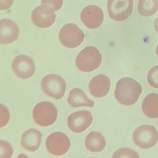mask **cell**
Returning a JSON list of instances; mask_svg holds the SVG:
<instances>
[{"instance_id": "1", "label": "cell", "mask_w": 158, "mask_h": 158, "mask_svg": "<svg viewBox=\"0 0 158 158\" xmlns=\"http://www.w3.org/2000/svg\"><path fill=\"white\" fill-rule=\"evenodd\" d=\"M142 91V87L137 81L131 77H123L116 84L114 97L120 104L131 106L138 101Z\"/></svg>"}, {"instance_id": "2", "label": "cell", "mask_w": 158, "mask_h": 158, "mask_svg": "<svg viewBox=\"0 0 158 158\" xmlns=\"http://www.w3.org/2000/svg\"><path fill=\"white\" fill-rule=\"evenodd\" d=\"M102 57L97 48L87 47L81 51L76 58V64L78 70L84 73L93 72L101 64Z\"/></svg>"}, {"instance_id": "3", "label": "cell", "mask_w": 158, "mask_h": 158, "mask_svg": "<svg viewBox=\"0 0 158 158\" xmlns=\"http://www.w3.org/2000/svg\"><path fill=\"white\" fill-rule=\"evenodd\" d=\"M58 111L55 106L48 102H42L35 105L33 110L35 123L42 127L53 124L57 119Z\"/></svg>"}, {"instance_id": "4", "label": "cell", "mask_w": 158, "mask_h": 158, "mask_svg": "<svg viewBox=\"0 0 158 158\" xmlns=\"http://www.w3.org/2000/svg\"><path fill=\"white\" fill-rule=\"evenodd\" d=\"M133 139L139 148L142 149L151 148L158 142V131L152 126H140L134 131Z\"/></svg>"}, {"instance_id": "5", "label": "cell", "mask_w": 158, "mask_h": 158, "mask_svg": "<svg viewBox=\"0 0 158 158\" xmlns=\"http://www.w3.org/2000/svg\"><path fill=\"white\" fill-rule=\"evenodd\" d=\"M41 86L46 95L56 100L61 99L66 90L64 80L55 74L47 75L44 77L41 80Z\"/></svg>"}, {"instance_id": "6", "label": "cell", "mask_w": 158, "mask_h": 158, "mask_svg": "<svg viewBox=\"0 0 158 158\" xmlns=\"http://www.w3.org/2000/svg\"><path fill=\"white\" fill-rule=\"evenodd\" d=\"M83 31L76 25L68 24L61 29L59 39L63 46L67 48H75L80 46L84 40Z\"/></svg>"}, {"instance_id": "7", "label": "cell", "mask_w": 158, "mask_h": 158, "mask_svg": "<svg viewBox=\"0 0 158 158\" xmlns=\"http://www.w3.org/2000/svg\"><path fill=\"white\" fill-rule=\"evenodd\" d=\"M133 0H108L107 9L110 17L116 22H123L133 12Z\"/></svg>"}, {"instance_id": "8", "label": "cell", "mask_w": 158, "mask_h": 158, "mask_svg": "<svg viewBox=\"0 0 158 158\" xmlns=\"http://www.w3.org/2000/svg\"><path fill=\"white\" fill-rule=\"evenodd\" d=\"M46 147L52 155L61 156L65 154L70 149V139L66 135L61 132L52 133L46 140Z\"/></svg>"}, {"instance_id": "9", "label": "cell", "mask_w": 158, "mask_h": 158, "mask_svg": "<svg viewBox=\"0 0 158 158\" xmlns=\"http://www.w3.org/2000/svg\"><path fill=\"white\" fill-rule=\"evenodd\" d=\"M51 6L41 5L35 8L31 15L33 23L40 28L50 27L55 23L56 15Z\"/></svg>"}, {"instance_id": "10", "label": "cell", "mask_w": 158, "mask_h": 158, "mask_svg": "<svg viewBox=\"0 0 158 158\" xmlns=\"http://www.w3.org/2000/svg\"><path fill=\"white\" fill-rule=\"evenodd\" d=\"M12 68L16 76L23 79L33 76L35 70L32 59L24 55H18L14 58L12 63Z\"/></svg>"}, {"instance_id": "11", "label": "cell", "mask_w": 158, "mask_h": 158, "mask_svg": "<svg viewBox=\"0 0 158 158\" xmlns=\"http://www.w3.org/2000/svg\"><path fill=\"white\" fill-rule=\"evenodd\" d=\"M92 114L88 111L76 112L67 118L69 129L75 133H81L86 130L92 123Z\"/></svg>"}, {"instance_id": "12", "label": "cell", "mask_w": 158, "mask_h": 158, "mask_svg": "<svg viewBox=\"0 0 158 158\" xmlns=\"http://www.w3.org/2000/svg\"><path fill=\"white\" fill-rule=\"evenodd\" d=\"M80 18L81 22L87 28L96 29L102 24L104 16L103 11L100 7L90 5L83 9Z\"/></svg>"}, {"instance_id": "13", "label": "cell", "mask_w": 158, "mask_h": 158, "mask_svg": "<svg viewBox=\"0 0 158 158\" xmlns=\"http://www.w3.org/2000/svg\"><path fill=\"white\" fill-rule=\"evenodd\" d=\"M111 83L107 76L99 74L93 77L89 82V92L93 97L102 98L105 97L110 91Z\"/></svg>"}, {"instance_id": "14", "label": "cell", "mask_w": 158, "mask_h": 158, "mask_svg": "<svg viewBox=\"0 0 158 158\" xmlns=\"http://www.w3.org/2000/svg\"><path fill=\"white\" fill-rule=\"evenodd\" d=\"M17 25L9 19L0 21V42L2 44H10L17 40L19 35Z\"/></svg>"}, {"instance_id": "15", "label": "cell", "mask_w": 158, "mask_h": 158, "mask_svg": "<svg viewBox=\"0 0 158 158\" xmlns=\"http://www.w3.org/2000/svg\"><path fill=\"white\" fill-rule=\"evenodd\" d=\"M42 139V134L35 129L25 132L21 137L22 147L29 152H35L39 148Z\"/></svg>"}, {"instance_id": "16", "label": "cell", "mask_w": 158, "mask_h": 158, "mask_svg": "<svg viewBox=\"0 0 158 158\" xmlns=\"http://www.w3.org/2000/svg\"><path fill=\"white\" fill-rule=\"evenodd\" d=\"M67 101L68 104L72 108H93L94 106V102L88 98L83 90L75 88L70 91Z\"/></svg>"}, {"instance_id": "17", "label": "cell", "mask_w": 158, "mask_h": 158, "mask_svg": "<svg viewBox=\"0 0 158 158\" xmlns=\"http://www.w3.org/2000/svg\"><path fill=\"white\" fill-rule=\"evenodd\" d=\"M106 145V140L104 137L98 132H90L85 140L86 148L90 152H101L104 149Z\"/></svg>"}, {"instance_id": "18", "label": "cell", "mask_w": 158, "mask_h": 158, "mask_svg": "<svg viewBox=\"0 0 158 158\" xmlns=\"http://www.w3.org/2000/svg\"><path fill=\"white\" fill-rule=\"evenodd\" d=\"M142 110L149 118H158V94L151 93L147 95L142 102Z\"/></svg>"}, {"instance_id": "19", "label": "cell", "mask_w": 158, "mask_h": 158, "mask_svg": "<svg viewBox=\"0 0 158 158\" xmlns=\"http://www.w3.org/2000/svg\"><path fill=\"white\" fill-rule=\"evenodd\" d=\"M158 10V0H139L138 11L140 15L149 17L154 15Z\"/></svg>"}, {"instance_id": "20", "label": "cell", "mask_w": 158, "mask_h": 158, "mask_svg": "<svg viewBox=\"0 0 158 158\" xmlns=\"http://www.w3.org/2000/svg\"><path fill=\"white\" fill-rule=\"evenodd\" d=\"M112 158H139V155L133 150L127 148L119 149L114 153Z\"/></svg>"}, {"instance_id": "21", "label": "cell", "mask_w": 158, "mask_h": 158, "mask_svg": "<svg viewBox=\"0 0 158 158\" xmlns=\"http://www.w3.org/2000/svg\"><path fill=\"white\" fill-rule=\"evenodd\" d=\"M148 82L150 85L155 89H158V65L152 67L148 73Z\"/></svg>"}, {"instance_id": "22", "label": "cell", "mask_w": 158, "mask_h": 158, "mask_svg": "<svg viewBox=\"0 0 158 158\" xmlns=\"http://www.w3.org/2000/svg\"><path fill=\"white\" fill-rule=\"evenodd\" d=\"M1 158H10L12 156L13 149L11 145L6 141L1 140Z\"/></svg>"}, {"instance_id": "23", "label": "cell", "mask_w": 158, "mask_h": 158, "mask_svg": "<svg viewBox=\"0 0 158 158\" xmlns=\"http://www.w3.org/2000/svg\"><path fill=\"white\" fill-rule=\"evenodd\" d=\"M10 119V113L8 109L2 105H1V127L5 126Z\"/></svg>"}, {"instance_id": "24", "label": "cell", "mask_w": 158, "mask_h": 158, "mask_svg": "<svg viewBox=\"0 0 158 158\" xmlns=\"http://www.w3.org/2000/svg\"><path fill=\"white\" fill-rule=\"evenodd\" d=\"M42 4L51 6L55 11L59 10L62 7L63 0H41Z\"/></svg>"}, {"instance_id": "25", "label": "cell", "mask_w": 158, "mask_h": 158, "mask_svg": "<svg viewBox=\"0 0 158 158\" xmlns=\"http://www.w3.org/2000/svg\"><path fill=\"white\" fill-rule=\"evenodd\" d=\"M14 0H1L0 9L1 10H5L10 9L13 3Z\"/></svg>"}, {"instance_id": "26", "label": "cell", "mask_w": 158, "mask_h": 158, "mask_svg": "<svg viewBox=\"0 0 158 158\" xmlns=\"http://www.w3.org/2000/svg\"><path fill=\"white\" fill-rule=\"evenodd\" d=\"M154 28L158 34V17L156 18L154 21Z\"/></svg>"}, {"instance_id": "27", "label": "cell", "mask_w": 158, "mask_h": 158, "mask_svg": "<svg viewBox=\"0 0 158 158\" xmlns=\"http://www.w3.org/2000/svg\"><path fill=\"white\" fill-rule=\"evenodd\" d=\"M156 54L158 57V45L157 46V48H156Z\"/></svg>"}]
</instances>
